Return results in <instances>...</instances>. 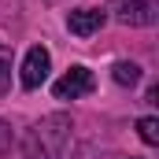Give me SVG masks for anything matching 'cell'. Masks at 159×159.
I'll use <instances>...</instances> for the list:
<instances>
[{"label": "cell", "mask_w": 159, "mask_h": 159, "mask_svg": "<svg viewBox=\"0 0 159 159\" xmlns=\"http://www.w3.org/2000/svg\"><path fill=\"white\" fill-rule=\"evenodd\" d=\"M93 89H96L93 70H89V67H81V63H74L63 78L52 85V96H56V100H81V96H89Z\"/></svg>", "instance_id": "obj_3"}, {"label": "cell", "mask_w": 159, "mask_h": 159, "mask_svg": "<svg viewBox=\"0 0 159 159\" xmlns=\"http://www.w3.org/2000/svg\"><path fill=\"white\" fill-rule=\"evenodd\" d=\"M48 70H52V52H48L44 44H34V48L26 52V59H22V70H19L22 89H41V85L48 81Z\"/></svg>", "instance_id": "obj_4"}, {"label": "cell", "mask_w": 159, "mask_h": 159, "mask_svg": "<svg viewBox=\"0 0 159 159\" xmlns=\"http://www.w3.org/2000/svg\"><path fill=\"white\" fill-rule=\"evenodd\" d=\"M104 22H107V11H100V7H74V11L67 15V30H70L74 37H93V34H100Z\"/></svg>", "instance_id": "obj_5"}, {"label": "cell", "mask_w": 159, "mask_h": 159, "mask_svg": "<svg viewBox=\"0 0 159 159\" xmlns=\"http://www.w3.org/2000/svg\"><path fill=\"white\" fill-rule=\"evenodd\" d=\"M11 144H15V137H11V126L0 119V156H7V152H11Z\"/></svg>", "instance_id": "obj_9"}, {"label": "cell", "mask_w": 159, "mask_h": 159, "mask_svg": "<svg viewBox=\"0 0 159 159\" xmlns=\"http://www.w3.org/2000/svg\"><path fill=\"white\" fill-rule=\"evenodd\" d=\"M107 11L122 26H152L159 15V4L156 0H107Z\"/></svg>", "instance_id": "obj_2"}, {"label": "cell", "mask_w": 159, "mask_h": 159, "mask_svg": "<svg viewBox=\"0 0 159 159\" xmlns=\"http://www.w3.org/2000/svg\"><path fill=\"white\" fill-rule=\"evenodd\" d=\"M7 74H11V48L0 41V93L7 89Z\"/></svg>", "instance_id": "obj_8"}, {"label": "cell", "mask_w": 159, "mask_h": 159, "mask_svg": "<svg viewBox=\"0 0 159 159\" xmlns=\"http://www.w3.org/2000/svg\"><path fill=\"white\" fill-rule=\"evenodd\" d=\"M111 78H115V85H122V89H133V85L141 81V67H137L133 59H119V63L111 67Z\"/></svg>", "instance_id": "obj_6"}, {"label": "cell", "mask_w": 159, "mask_h": 159, "mask_svg": "<svg viewBox=\"0 0 159 159\" xmlns=\"http://www.w3.org/2000/svg\"><path fill=\"white\" fill-rule=\"evenodd\" d=\"M137 133H141L144 144H159V119H152V115L137 119Z\"/></svg>", "instance_id": "obj_7"}, {"label": "cell", "mask_w": 159, "mask_h": 159, "mask_svg": "<svg viewBox=\"0 0 159 159\" xmlns=\"http://www.w3.org/2000/svg\"><path fill=\"white\" fill-rule=\"evenodd\" d=\"M74 122L63 111H52L37 119L26 133H22V159H63L67 144H70Z\"/></svg>", "instance_id": "obj_1"}]
</instances>
